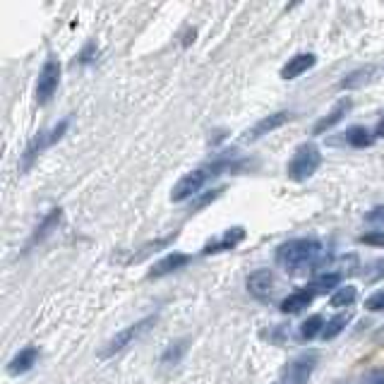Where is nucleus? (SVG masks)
<instances>
[{"instance_id":"1","label":"nucleus","mask_w":384,"mask_h":384,"mask_svg":"<svg viewBox=\"0 0 384 384\" xmlns=\"http://www.w3.org/2000/svg\"><path fill=\"white\" fill-rule=\"evenodd\" d=\"M322 255V245L312 238H293L277 247V262L286 269H298L302 264L315 262Z\"/></svg>"},{"instance_id":"10","label":"nucleus","mask_w":384,"mask_h":384,"mask_svg":"<svg viewBox=\"0 0 384 384\" xmlns=\"http://www.w3.org/2000/svg\"><path fill=\"white\" fill-rule=\"evenodd\" d=\"M291 118V113H286V111H279V113H272V116H267V118H262L259 123H255L250 130L245 132V139H259V137H264V135H269L272 130H277L284 125L286 121Z\"/></svg>"},{"instance_id":"17","label":"nucleus","mask_w":384,"mask_h":384,"mask_svg":"<svg viewBox=\"0 0 384 384\" xmlns=\"http://www.w3.org/2000/svg\"><path fill=\"white\" fill-rule=\"evenodd\" d=\"M351 312H341V315H337V317H332L327 324H324V329H322V339L324 341H332V339H337L339 334L346 329V324L351 322Z\"/></svg>"},{"instance_id":"15","label":"nucleus","mask_w":384,"mask_h":384,"mask_svg":"<svg viewBox=\"0 0 384 384\" xmlns=\"http://www.w3.org/2000/svg\"><path fill=\"white\" fill-rule=\"evenodd\" d=\"M348 108H351V99H341L337 106L332 108V111H329V116H324V118H320V121H317V125L312 128V132L322 135L324 130H332L346 116V113H348Z\"/></svg>"},{"instance_id":"4","label":"nucleus","mask_w":384,"mask_h":384,"mask_svg":"<svg viewBox=\"0 0 384 384\" xmlns=\"http://www.w3.org/2000/svg\"><path fill=\"white\" fill-rule=\"evenodd\" d=\"M156 320H159L156 315H149V317H142L139 322L130 324V327H125L123 332H118L116 337L106 344V348L101 351V355H106L108 358V355H116V353H121V351H125L132 341H137L139 337H144V334L156 324Z\"/></svg>"},{"instance_id":"12","label":"nucleus","mask_w":384,"mask_h":384,"mask_svg":"<svg viewBox=\"0 0 384 384\" xmlns=\"http://www.w3.org/2000/svg\"><path fill=\"white\" fill-rule=\"evenodd\" d=\"M315 298V293H312L310 289H300V291H293V293H289L284 300H281V312H286V315H295V312H302L307 305Z\"/></svg>"},{"instance_id":"26","label":"nucleus","mask_w":384,"mask_h":384,"mask_svg":"<svg viewBox=\"0 0 384 384\" xmlns=\"http://www.w3.org/2000/svg\"><path fill=\"white\" fill-rule=\"evenodd\" d=\"M372 72H375V70H372V68L358 70V72H353V75H351V77H346L344 82H341V86H355V84H360V82H363V77L367 79Z\"/></svg>"},{"instance_id":"28","label":"nucleus","mask_w":384,"mask_h":384,"mask_svg":"<svg viewBox=\"0 0 384 384\" xmlns=\"http://www.w3.org/2000/svg\"><path fill=\"white\" fill-rule=\"evenodd\" d=\"M363 384H384V370H372L363 377Z\"/></svg>"},{"instance_id":"16","label":"nucleus","mask_w":384,"mask_h":384,"mask_svg":"<svg viewBox=\"0 0 384 384\" xmlns=\"http://www.w3.org/2000/svg\"><path fill=\"white\" fill-rule=\"evenodd\" d=\"M344 137H346V142L351 144V147H358V149H363V147H370L372 142H375V135L370 132L367 128L363 125H353V128H348L344 132Z\"/></svg>"},{"instance_id":"22","label":"nucleus","mask_w":384,"mask_h":384,"mask_svg":"<svg viewBox=\"0 0 384 384\" xmlns=\"http://www.w3.org/2000/svg\"><path fill=\"white\" fill-rule=\"evenodd\" d=\"M173 238H176V236H166V238H159V240H154V243H147V245H144L142 250L137 252V255H132V259H135V262H139V259H144L147 255H151V252L159 250V247H166L173 240Z\"/></svg>"},{"instance_id":"11","label":"nucleus","mask_w":384,"mask_h":384,"mask_svg":"<svg viewBox=\"0 0 384 384\" xmlns=\"http://www.w3.org/2000/svg\"><path fill=\"white\" fill-rule=\"evenodd\" d=\"M315 63H317L315 53H295V56L289 58V63L281 68V77L295 79V77H300L302 72H307Z\"/></svg>"},{"instance_id":"21","label":"nucleus","mask_w":384,"mask_h":384,"mask_svg":"<svg viewBox=\"0 0 384 384\" xmlns=\"http://www.w3.org/2000/svg\"><path fill=\"white\" fill-rule=\"evenodd\" d=\"M322 329H324L322 315H312L300 324V337L302 339H315L317 334H322Z\"/></svg>"},{"instance_id":"8","label":"nucleus","mask_w":384,"mask_h":384,"mask_svg":"<svg viewBox=\"0 0 384 384\" xmlns=\"http://www.w3.org/2000/svg\"><path fill=\"white\" fill-rule=\"evenodd\" d=\"M245 238V229L243 226H233V229L224 231L221 236L212 238L207 245L202 247V255H216V252H226V250H233L238 243Z\"/></svg>"},{"instance_id":"14","label":"nucleus","mask_w":384,"mask_h":384,"mask_svg":"<svg viewBox=\"0 0 384 384\" xmlns=\"http://www.w3.org/2000/svg\"><path fill=\"white\" fill-rule=\"evenodd\" d=\"M61 219H63V209L61 207H56V209H51L46 216H43V221L39 226H36V231H34V236L29 238V243H26V247H34L36 243H41L43 238H48L53 233V229H56L58 224H61Z\"/></svg>"},{"instance_id":"2","label":"nucleus","mask_w":384,"mask_h":384,"mask_svg":"<svg viewBox=\"0 0 384 384\" xmlns=\"http://www.w3.org/2000/svg\"><path fill=\"white\" fill-rule=\"evenodd\" d=\"M320 164H322V154H320V149H317V144L305 142L293 151L286 173H289L291 181L300 183V181H307L312 173L320 169Z\"/></svg>"},{"instance_id":"19","label":"nucleus","mask_w":384,"mask_h":384,"mask_svg":"<svg viewBox=\"0 0 384 384\" xmlns=\"http://www.w3.org/2000/svg\"><path fill=\"white\" fill-rule=\"evenodd\" d=\"M355 298H358V289H355V286H341L329 302H332V307H351L355 302Z\"/></svg>"},{"instance_id":"25","label":"nucleus","mask_w":384,"mask_h":384,"mask_svg":"<svg viewBox=\"0 0 384 384\" xmlns=\"http://www.w3.org/2000/svg\"><path fill=\"white\" fill-rule=\"evenodd\" d=\"M221 192H224V190H221V187H216V190H209L207 194H202V197H197V199H194L190 209L194 212V209H202V207H207V204H209V202H214V199L219 197Z\"/></svg>"},{"instance_id":"7","label":"nucleus","mask_w":384,"mask_h":384,"mask_svg":"<svg viewBox=\"0 0 384 384\" xmlns=\"http://www.w3.org/2000/svg\"><path fill=\"white\" fill-rule=\"evenodd\" d=\"M247 286V293L255 295L257 300H269L274 293V274L272 269H257L252 272L245 281Z\"/></svg>"},{"instance_id":"9","label":"nucleus","mask_w":384,"mask_h":384,"mask_svg":"<svg viewBox=\"0 0 384 384\" xmlns=\"http://www.w3.org/2000/svg\"><path fill=\"white\" fill-rule=\"evenodd\" d=\"M36 360H39V348H36V346H26L20 353H15V358L8 363V372L13 377L24 375V372H29L31 367L36 365Z\"/></svg>"},{"instance_id":"20","label":"nucleus","mask_w":384,"mask_h":384,"mask_svg":"<svg viewBox=\"0 0 384 384\" xmlns=\"http://www.w3.org/2000/svg\"><path fill=\"white\" fill-rule=\"evenodd\" d=\"M185 351H187V339H181V341L171 344L169 348H166V353L161 355V365H178L183 355H185Z\"/></svg>"},{"instance_id":"24","label":"nucleus","mask_w":384,"mask_h":384,"mask_svg":"<svg viewBox=\"0 0 384 384\" xmlns=\"http://www.w3.org/2000/svg\"><path fill=\"white\" fill-rule=\"evenodd\" d=\"M360 243L372 247H384V231H370V233L360 236Z\"/></svg>"},{"instance_id":"6","label":"nucleus","mask_w":384,"mask_h":384,"mask_svg":"<svg viewBox=\"0 0 384 384\" xmlns=\"http://www.w3.org/2000/svg\"><path fill=\"white\" fill-rule=\"evenodd\" d=\"M58 82H61V63L56 58H48L39 72V79H36V101L39 104L51 101L53 91L58 89Z\"/></svg>"},{"instance_id":"3","label":"nucleus","mask_w":384,"mask_h":384,"mask_svg":"<svg viewBox=\"0 0 384 384\" xmlns=\"http://www.w3.org/2000/svg\"><path fill=\"white\" fill-rule=\"evenodd\" d=\"M221 169H224V164L216 161V164H212V166H202V169L190 171L187 176H183L181 181L176 183V187H173V192H171V199L173 202H185V199L194 197V194L202 190L204 183H207L212 176H216Z\"/></svg>"},{"instance_id":"18","label":"nucleus","mask_w":384,"mask_h":384,"mask_svg":"<svg viewBox=\"0 0 384 384\" xmlns=\"http://www.w3.org/2000/svg\"><path fill=\"white\" fill-rule=\"evenodd\" d=\"M339 281H341V274L339 272H329V274H322V277H317L312 281L307 289L312 291V293H327L329 289H334V286H339Z\"/></svg>"},{"instance_id":"27","label":"nucleus","mask_w":384,"mask_h":384,"mask_svg":"<svg viewBox=\"0 0 384 384\" xmlns=\"http://www.w3.org/2000/svg\"><path fill=\"white\" fill-rule=\"evenodd\" d=\"M365 219L370 221V224H380V226H384V207H375V209H370Z\"/></svg>"},{"instance_id":"13","label":"nucleus","mask_w":384,"mask_h":384,"mask_svg":"<svg viewBox=\"0 0 384 384\" xmlns=\"http://www.w3.org/2000/svg\"><path fill=\"white\" fill-rule=\"evenodd\" d=\"M187 262H190V257L187 255H183V252H171L169 257H164L161 262H156L154 267H151V272L147 274V277L149 279H161V277H166V274L176 272V269L185 267Z\"/></svg>"},{"instance_id":"23","label":"nucleus","mask_w":384,"mask_h":384,"mask_svg":"<svg viewBox=\"0 0 384 384\" xmlns=\"http://www.w3.org/2000/svg\"><path fill=\"white\" fill-rule=\"evenodd\" d=\"M365 307H367V310H372V312L384 310V289H380L377 293H372L370 298L365 300Z\"/></svg>"},{"instance_id":"29","label":"nucleus","mask_w":384,"mask_h":384,"mask_svg":"<svg viewBox=\"0 0 384 384\" xmlns=\"http://www.w3.org/2000/svg\"><path fill=\"white\" fill-rule=\"evenodd\" d=\"M377 135H382V137H384V121L380 123V125H377Z\"/></svg>"},{"instance_id":"5","label":"nucleus","mask_w":384,"mask_h":384,"mask_svg":"<svg viewBox=\"0 0 384 384\" xmlns=\"http://www.w3.org/2000/svg\"><path fill=\"white\" fill-rule=\"evenodd\" d=\"M317 358H320L317 351H305L298 358H293L281 372V384H307L312 372H315Z\"/></svg>"}]
</instances>
